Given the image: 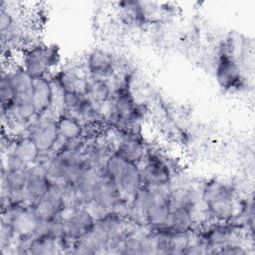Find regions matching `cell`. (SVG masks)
Segmentation results:
<instances>
[{"instance_id": "obj_1", "label": "cell", "mask_w": 255, "mask_h": 255, "mask_svg": "<svg viewBox=\"0 0 255 255\" xmlns=\"http://www.w3.org/2000/svg\"><path fill=\"white\" fill-rule=\"evenodd\" d=\"M200 197L210 220L228 222L237 209V195L233 184L217 178L206 180L201 185Z\"/></svg>"}, {"instance_id": "obj_2", "label": "cell", "mask_w": 255, "mask_h": 255, "mask_svg": "<svg viewBox=\"0 0 255 255\" xmlns=\"http://www.w3.org/2000/svg\"><path fill=\"white\" fill-rule=\"evenodd\" d=\"M61 63L60 49L55 44L35 42L25 47L21 66L32 79L50 78Z\"/></svg>"}, {"instance_id": "obj_3", "label": "cell", "mask_w": 255, "mask_h": 255, "mask_svg": "<svg viewBox=\"0 0 255 255\" xmlns=\"http://www.w3.org/2000/svg\"><path fill=\"white\" fill-rule=\"evenodd\" d=\"M95 224L96 217L87 206L68 208L63 216V236L58 241L62 253H72L75 243L90 233Z\"/></svg>"}, {"instance_id": "obj_4", "label": "cell", "mask_w": 255, "mask_h": 255, "mask_svg": "<svg viewBox=\"0 0 255 255\" xmlns=\"http://www.w3.org/2000/svg\"><path fill=\"white\" fill-rule=\"evenodd\" d=\"M127 199L120 186L113 179L102 175L93 189L91 202L87 207L98 218L103 213L111 210L123 212Z\"/></svg>"}, {"instance_id": "obj_5", "label": "cell", "mask_w": 255, "mask_h": 255, "mask_svg": "<svg viewBox=\"0 0 255 255\" xmlns=\"http://www.w3.org/2000/svg\"><path fill=\"white\" fill-rule=\"evenodd\" d=\"M170 210V186L167 185L161 187H147L145 200L146 228L155 229L165 226L168 222Z\"/></svg>"}, {"instance_id": "obj_6", "label": "cell", "mask_w": 255, "mask_h": 255, "mask_svg": "<svg viewBox=\"0 0 255 255\" xmlns=\"http://www.w3.org/2000/svg\"><path fill=\"white\" fill-rule=\"evenodd\" d=\"M69 205L61 184L52 182L45 194L31 204L38 221H52L63 217Z\"/></svg>"}, {"instance_id": "obj_7", "label": "cell", "mask_w": 255, "mask_h": 255, "mask_svg": "<svg viewBox=\"0 0 255 255\" xmlns=\"http://www.w3.org/2000/svg\"><path fill=\"white\" fill-rule=\"evenodd\" d=\"M56 119L54 114L36 117L22 131L33 137L41 153L52 152L60 141Z\"/></svg>"}, {"instance_id": "obj_8", "label": "cell", "mask_w": 255, "mask_h": 255, "mask_svg": "<svg viewBox=\"0 0 255 255\" xmlns=\"http://www.w3.org/2000/svg\"><path fill=\"white\" fill-rule=\"evenodd\" d=\"M139 166L144 186H167L173 179L172 170L167 160L158 152L151 151L149 148Z\"/></svg>"}, {"instance_id": "obj_9", "label": "cell", "mask_w": 255, "mask_h": 255, "mask_svg": "<svg viewBox=\"0 0 255 255\" xmlns=\"http://www.w3.org/2000/svg\"><path fill=\"white\" fill-rule=\"evenodd\" d=\"M215 78L220 88L227 92H239L245 88V78L236 58L218 54Z\"/></svg>"}, {"instance_id": "obj_10", "label": "cell", "mask_w": 255, "mask_h": 255, "mask_svg": "<svg viewBox=\"0 0 255 255\" xmlns=\"http://www.w3.org/2000/svg\"><path fill=\"white\" fill-rule=\"evenodd\" d=\"M85 71L89 78L111 79L118 72V61L111 52L97 48L86 57Z\"/></svg>"}, {"instance_id": "obj_11", "label": "cell", "mask_w": 255, "mask_h": 255, "mask_svg": "<svg viewBox=\"0 0 255 255\" xmlns=\"http://www.w3.org/2000/svg\"><path fill=\"white\" fill-rule=\"evenodd\" d=\"M32 102L36 117L53 114L56 103V90L50 78L34 79Z\"/></svg>"}, {"instance_id": "obj_12", "label": "cell", "mask_w": 255, "mask_h": 255, "mask_svg": "<svg viewBox=\"0 0 255 255\" xmlns=\"http://www.w3.org/2000/svg\"><path fill=\"white\" fill-rule=\"evenodd\" d=\"M50 79L59 95L65 93H79L86 95L89 78L87 75H84L73 68H59Z\"/></svg>"}, {"instance_id": "obj_13", "label": "cell", "mask_w": 255, "mask_h": 255, "mask_svg": "<svg viewBox=\"0 0 255 255\" xmlns=\"http://www.w3.org/2000/svg\"><path fill=\"white\" fill-rule=\"evenodd\" d=\"M51 183L52 181L48 171L43 164L37 162L29 166L25 193L30 204L40 199L48 190Z\"/></svg>"}, {"instance_id": "obj_14", "label": "cell", "mask_w": 255, "mask_h": 255, "mask_svg": "<svg viewBox=\"0 0 255 255\" xmlns=\"http://www.w3.org/2000/svg\"><path fill=\"white\" fill-rule=\"evenodd\" d=\"M148 147L141 134L122 136L115 145V151L128 162L140 164Z\"/></svg>"}, {"instance_id": "obj_15", "label": "cell", "mask_w": 255, "mask_h": 255, "mask_svg": "<svg viewBox=\"0 0 255 255\" xmlns=\"http://www.w3.org/2000/svg\"><path fill=\"white\" fill-rule=\"evenodd\" d=\"M10 152L24 164L31 166L38 162L41 151L33 139V137L26 133L20 132L14 137V141Z\"/></svg>"}, {"instance_id": "obj_16", "label": "cell", "mask_w": 255, "mask_h": 255, "mask_svg": "<svg viewBox=\"0 0 255 255\" xmlns=\"http://www.w3.org/2000/svg\"><path fill=\"white\" fill-rule=\"evenodd\" d=\"M115 182L120 186L126 198L132 197L144 186L139 164L128 161Z\"/></svg>"}, {"instance_id": "obj_17", "label": "cell", "mask_w": 255, "mask_h": 255, "mask_svg": "<svg viewBox=\"0 0 255 255\" xmlns=\"http://www.w3.org/2000/svg\"><path fill=\"white\" fill-rule=\"evenodd\" d=\"M56 122L60 139L77 140L87 138L88 127L79 118L69 114H59Z\"/></svg>"}, {"instance_id": "obj_18", "label": "cell", "mask_w": 255, "mask_h": 255, "mask_svg": "<svg viewBox=\"0 0 255 255\" xmlns=\"http://www.w3.org/2000/svg\"><path fill=\"white\" fill-rule=\"evenodd\" d=\"M114 91L115 88L111 79H88L86 96L98 105L107 106L113 98Z\"/></svg>"}, {"instance_id": "obj_19", "label": "cell", "mask_w": 255, "mask_h": 255, "mask_svg": "<svg viewBox=\"0 0 255 255\" xmlns=\"http://www.w3.org/2000/svg\"><path fill=\"white\" fill-rule=\"evenodd\" d=\"M0 96H1V110H8L14 105L15 98H16L15 88L8 70H4V69L1 74Z\"/></svg>"}, {"instance_id": "obj_20", "label": "cell", "mask_w": 255, "mask_h": 255, "mask_svg": "<svg viewBox=\"0 0 255 255\" xmlns=\"http://www.w3.org/2000/svg\"><path fill=\"white\" fill-rule=\"evenodd\" d=\"M17 18L14 15V12L8 6L2 2L0 7V32L1 35H4L14 24Z\"/></svg>"}]
</instances>
